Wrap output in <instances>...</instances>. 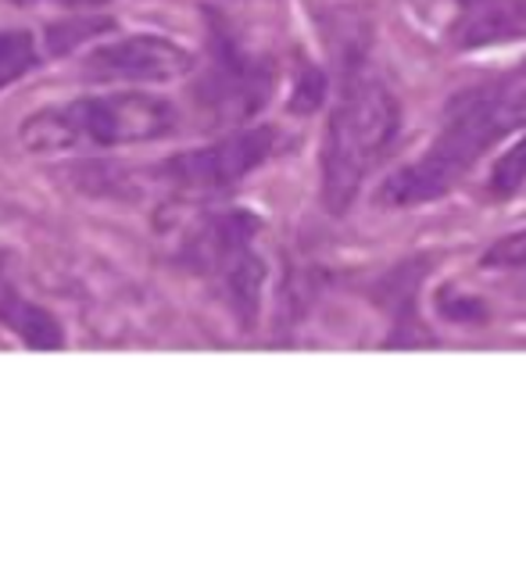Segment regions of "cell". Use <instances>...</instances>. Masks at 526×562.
I'll list each match as a JSON object with an SVG mask.
<instances>
[{"instance_id":"6da1fadb","label":"cell","mask_w":526,"mask_h":562,"mask_svg":"<svg viewBox=\"0 0 526 562\" xmlns=\"http://www.w3.org/2000/svg\"><path fill=\"white\" fill-rule=\"evenodd\" d=\"M526 122V79H497V83L466 90L455 98L445 112L437 140L412 161L409 169L391 176L383 187V198L394 204H423L462 180L477 166V158L488 147H494L508 130Z\"/></svg>"},{"instance_id":"7a4b0ae2","label":"cell","mask_w":526,"mask_h":562,"mask_svg":"<svg viewBox=\"0 0 526 562\" xmlns=\"http://www.w3.org/2000/svg\"><path fill=\"white\" fill-rule=\"evenodd\" d=\"M398 136V101L377 68L351 61L344 72L323 150V198L340 215L358 198L372 166L387 155Z\"/></svg>"},{"instance_id":"3957f363","label":"cell","mask_w":526,"mask_h":562,"mask_svg":"<svg viewBox=\"0 0 526 562\" xmlns=\"http://www.w3.org/2000/svg\"><path fill=\"white\" fill-rule=\"evenodd\" d=\"M176 108L155 93H112L79 98L61 108H44L22 122V144L36 155H58L72 147L150 144L176 130Z\"/></svg>"},{"instance_id":"277c9868","label":"cell","mask_w":526,"mask_h":562,"mask_svg":"<svg viewBox=\"0 0 526 562\" xmlns=\"http://www.w3.org/2000/svg\"><path fill=\"white\" fill-rule=\"evenodd\" d=\"M255 237L258 218L244 209H230L208 215L183 244L187 266L215 283V291L226 297L240 323H255L261 283H266V262L255 251Z\"/></svg>"},{"instance_id":"5b68a950","label":"cell","mask_w":526,"mask_h":562,"mask_svg":"<svg viewBox=\"0 0 526 562\" xmlns=\"http://www.w3.org/2000/svg\"><path fill=\"white\" fill-rule=\"evenodd\" d=\"M276 147V133L269 126L233 133L226 140L208 144L187 155H176L165 176L179 190H198V194H215V190H230L233 183H240L247 172H255L258 166H266V158Z\"/></svg>"},{"instance_id":"8992f818","label":"cell","mask_w":526,"mask_h":562,"mask_svg":"<svg viewBox=\"0 0 526 562\" xmlns=\"http://www.w3.org/2000/svg\"><path fill=\"white\" fill-rule=\"evenodd\" d=\"M201 98L219 119L237 122L255 115L269 98V68L237 47L226 30H212V65L204 72Z\"/></svg>"},{"instance_id":"52a82bcc","label":"cell","mask_w":526,"mask_h":562,"mask_svg":"<svg viewBox=\"0 0 526 562\" xmlns=\"http://www.w3.org/2000/svg\"><path fill=\"white\" fill-rule=\"evenodd\" d=\"M187 68L190 54L165 36H126L82 58V76L93 83H169Z\"/></svg>"},{"instance_id":"ba28073f","label":"cell","mask_w":526,"mask_h":562,"mask_svg":"<svg viewBox=\"0 0 526 562\" xmlns=\"http://www.w3.org/2000/svg\"><path fill=\"white\" fill-rule=\"evenodd\" d=\"M526 36V0H477L455 25V44L466 50L508 44Z\"/></svg>"},{"instance_id":"9c48e42d","label":"cell","mask_w":526,"mask_h":562,"mask_svg":"<svg viewBox=\"0 0 526 562\" xmlns=\"http://www.w3.org/2000/svg\"><path fill=\"white\" fill-rule=\"evenodd\" d=\"M0 323L36 351H51V348L65 345L61 323L54 319L47 308H40L36 301L25 297L19 286L11 283V277L4 269H0Z\"/></svg>"},{"instance_id":"30bf717a","label":"cell","mask_w":526,"mask_h":562,"mask_svg":"<svg viewBox=\"0 0 526 562\" xmlns=\"http://www.w3.org/2000/svg\"><path fill=\"white\" fill-rule=\"evenodd\" d=\"M36 40L22 30H0V90L19 83L36 68Z\"/></svg>"},{"instance_id":"8fae6325","label":"cell","mask_w":526,"mask_h":562,"mask_svg":"<svg viewBox=\"0 0 526 562\" xmlns=\"http://www.w3.org/2000/svg\"><path fill=\"white\" fill-rule=\"evenodd\" d=\"M523 183H526V136L497 158V166L491 169V180H488V194L512 198Z\"/></svg>"},{"instance_id":"7c38bea8","label":"cell","mask_w":526,"mask_h":562,"mask_svg":"<svg viewBox=\"0 0 526 562\" xmlns=\"http://www.w3.org/2000/svg\"><path fill=\"white\" fill-rule=\"evenodd\" d=\"M483 266H494V269H526V229L523 233H512V237L497 240L494 248H488V255H483Z\"/></svg>"},{"instance_id":"4fadbf2b","label":"cell","mask_w":526,"mask_h":562,"mask_svg":"<svg viewBox=\"0 0 526 562\" xmlns=\"http://www.w3.org/2000/svg\"><path fill=\"white\" fill-rule=\"evenodd\" d=\"M15 4H65V8H79V4H97V0H15Z\"/></svg>"}]
</instances>
